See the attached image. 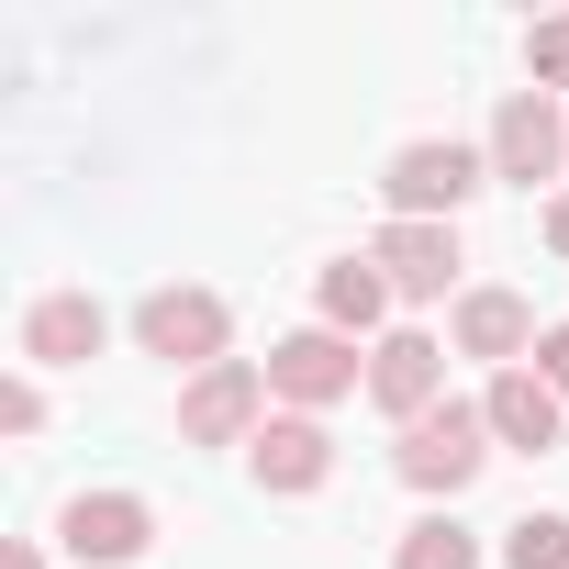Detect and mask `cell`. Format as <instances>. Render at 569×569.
I'll use <instances>...</instances> for the list:
<instances>
[{"label": "cell", "instance_id": "obj_1", "mask_svg": "<svg viewBox=\"0 0 569 569\" xmlns=\"http://www.w3.org/2000/svg\"><path fill=\"white\" fill-rule=\"evenodd\" d=\"M480 179H491V157H469V146H436V134H425V146H402V157H391V179H380V190H391V223H458Z\"/></svg>", "mask_w": 569, "mask_h": 569}, {"label": "cell", "instance_id": "obj_2", "mask_svg": "<svg viewBox=\"0 0 569 569\" xmlns=\"http://www.w3.org/2000/svg\"><path fill=\"white\" fill-rule=\"evenodd\" d=\"M223 336H234V313H223V291H146L134 302V347L146 358H168V369H223Z\"/></svg>", "mask_w": 569, "mask_h": 569}, {"label": "cell", "instance_id": "obj_3", "mask_svg": "<svg viewBox=\"0 0 569 569\" xmlns=\"http://www.w3.org/2000/svg\"><path fill=\"white\" fill-rule=\"evenodd\" d=\"M480 458H491V425H480V402H436L425 425H402V480L413 491H469L480 480Z\"/></svg>", "mask_w": 569, "mask_h": 569}, {"label": "cell", "instance_id": "obj_4", "mask_svg": "<svg viewBox=\"0 0 569 569\" xmlns=\"http://www.w3.org/2000/svg\"><path fill=\"white\" fill-rule=\"evenodd\" d=\"M257 425H268V369H246V358H223V369H201L179 391V436L190 447H257Z\"/></svg>", "mask_w": 569, "mask_h": 569}, {"label": "cell", "instance_id": "obj_5", "mask_svg": "<svg viewBox=\"0 0 569 569\" xmlns=\"http://www.w3.org/2000/svg\"><path fill=\"white\" fill-rule=\"evenodd\" d=\"M358 380H369V358H358L347 336H325V325H302V336L268 347V391L291 402V413H325V402H347Z\"/></svg>", "mask_w": 569, "mask_h": 569}, {"label": "cell", "instance_id": "obj_6", "mask_svg": "<svg viewBox=\"0 0 569 569\" xmlns=\"http://www.w3.org/2000/svg\"><path fill=\"white\" fill-rule=\"evenodd\" d=\"M57 536H68L79 569H123V558L157 547V502H146V491H79V502L57 513Z\"/></svg>", "mask_w": 569, "mask_h": 569}, {"label": "cell", "instance_id": "obj_7", "mask_svg": "<svg viewBox=\"0 0 569 569\" xmlns=\"http://www.w3.org/2000/svg\"><path fill=\"white\" fill-rule=\"evenodd\" d=\"M569 168V123H558V101L547 90H513L502 112H491V179H558Z\"/></svg>", "mask_w": 569, "mask_h": 569}, {"label": "cell", "instance_id": "obj_8", "mask_svg": "<svg viewBox=\"0 0 569 569\" xmlns=\"http://www.w3.org/2000/svg\"><path fill=\"white\" fill-rule=\"evenodd\" d=\"M369 402H380V413H402V425H425V413L447 402V347H436V336H413V325H402V336H380V347H369Z\"/></svg>", "mask_w": 569, "mask_h": 569}, {"label": "cell", "instance_id": "obj_9", "mask_svg": "<svg viewBox=\"0 0 569 569\" xmlns=\"http://www.w3.org/2000/svg\"><path fill=\"white\" fill-rule=\"evenodd\" d=\"M246 469H257V491H325V480H336V436H325V413H268L257 447H246Z\"/></svg>", "mask_w": 569, "mask_h": 569}, {"label": "cell", "instance_id": "obj_10", "mask_svg": "<svg viewBox=\"0 0 569 569\" xmlns=\"http://www.w3.org/2000/svg\"><path fill=\"white\" fill-rule=\"evenodd\" d=\"M369 268L391 279L402 302H447V279H458V223H380Z\"/></svg>", "mask_w": 569, "mask_h": 569}, {"label": "cell", "instance_id": "obj_11", "mask_svg": "<svg viewBox=\"0 0 569 569\" xmlns=\"http://www.w3.org/2000/svg\"><path fill=\"white\" fill-rule=\"evenodd\" d=\"M101 336H112V313H101L90 291H46V302L23 313V358H34V369H90Z\"/></svg>", "mask_w": 569, "mask_h": 569}, {"label": "cell", "instance_id": "obj_12", "mask_svg": "<svg viewBox=\"0 0 569 569\" xmlns=\"http://www.w3.org/2000/svg\"><path fill=\"white\" fill-rule=\"evenodd\" d=\"M480 425H491V447H525V458H547V447H558V391H547L536 369H491V391H480Z\"/></svg>", "mask_w": 569, "mask_h": 569}, {"label": "cell", "instance_id": "obj_13", "mask_svg": "<svg viewBox=\"0 0 569 569\" xmlns=\"http://www.w3.org/2000/svg\"><path fill=\"white\" fill-rule=\"evenodd\" d=\"M458 358L525 369V358H536V313H525V291H458Z\"/></svg>", "mask_w": 569, "mask_h": 569}, {"label": "cell", "instance_id": "obj_14", "mask_svg": "<svg viewBox=\"0 0 569 569\" xmlns=\"http://www.w3.org/2000/svg\"><path fill=\"white\" fill-rule=\"evenodd\" d=\"M313 302H325V336H347V347H358V336H369V325L391 313V279H380L369 257H336V268H325V291H313Z\"/></svg>", "mask_w": 569, "mask_h": 569}, {"label": "cell", "instance_id": "obj_15", "mask_svg": "<svg viewBox=\"0 0 569 569\" xmlns=\"http://www.w3.org/2000/svg\"><path fill=\"white\" fill-rule=\"evenodd\" d=\"M391 569H480V536H469L458 513H425V525L391 547Z\"/></svg>", "mask_w": 569, "mask_h": 569}, {"label": "cell", "instance_id": "obj_16", "mask_svg": "<svg viewBox=\"0 0 569 569\" xmlns=\"http://www.w3.org/2000/svg\"><path fill=\"white\" fill-rule=\"evenodd\" d=\"M502 569H569V513H525L502 536Z\"/></svg>", "mask_w": 569, "mask_h": 569}, {"label": "cell", "instance_id": "obj_17", "mask_svg": "<svg viewBox=\"0 0 569 569\" xmlns=\"http://www.w3.org/2000/svg\"><path fill=\"white\" fill-rule=\"evenodd\" d=\"M525 68H536L547 90H569V12H547V23L525 34Z\"/></svg>", "mask_w": 569, "mask_h": 569}, {"label": "cell", "instance_id": "obj_18", "mask_svg": "<svg viewBox=\"0 0 569 569\" xmlns=\"http://www.w3.org/2000/svg\"><path fill=\"white\" fill-rule=\"evenodd\" d=\"M536 380L569 402V325H547V336H536Z\"/></svg>", "mask_w": 569, "mask_h": 569}, {"label": "cell", "instance_id": "obj_19", "mask_svg": "<svg viewBox=\"0 0 569 569\" xmlns=\"http://www.w3.org/2000/svg\"><path fill=\"white\" fill-rule=\"evenodd\" d=\"M0 425L34 436V425H46V391H34V380H12V391H0Z\"/></svg>", "mask_w": 569, "mask_h": 569}, {"label": "cell", "instance_id": "obj_20", "mask_svg": "<svg viewBox=\"0 0 569 569\" xmlns=\"http://www.w3.org/2000/svg\"><path fill=\"white\" fill-rule=\"evenodd\" d=\"M547 246H558V257H569V201H547Z\"/></svg>", "mask_w": 569, "mask_h": 569}, {"label": "cell", "instance_id": "obj_21", "mask_svg": "<svg viewBox=\"0 0 569 569\" xmlns=\"http://www.w3.org/2000/svg\"><path fill=\"white\" fill-rule=\"evenodd\" d=\"M12 569H46V547H12Z\"/></svg>", "mask_w": 569, "mask_h": 569}]
</instances>
